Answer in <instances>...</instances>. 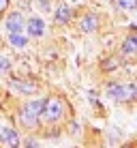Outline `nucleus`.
<instances>
[{
    "instance_id": "1",
    "label": "nucleus",
    "mask_w": 137,
    "mask_h": 148,
    "mask_svg": "<svg viewBox=\"0 0 137 148\" xmlns=\"http://www.w3.org/2000/svg\"><path fill=\"white\" fill-rule=\"evenodd\" d=\"M43 105H45V101H41V99L26 103L24 110H22V114H19V120H22L26 127H37L39 114H43Z\"/></svg>"
},
{
    "instance_id": "2",
    "label": "nucleus",
    "mask_w": 137,
    "mask_h": 148,
    "mask_svg": "<svg viewBox=\"0 0 137 148\" xmlns=\"http://www.w3.org/2000/svg\"><path fill=\"white\" fill-rule=\"evenodd\" d=\"M107 97L118 101H137V84H109L107 86Z\"/></svg>"
},
{
    "instance_id": "3",
    "label": "nucleus",
    "mask_w": 137,
    "mask_h": 148,
    "mask_svg": "<svg viewBox=\"0 0 137 148\" xmlns=\"http://www.w3.org/2000/svg\"><path fill=\"white\" fill-rule=\"evenodd\" d=\"M43 116H45V120H47V122H56L60 116H62V103H60L58 99L45 101V105H43Z\"/></svg>"
},
{
    "instance_id": "4",
    "label": "nucleus",
    "mask_w": 137,
    "mask_h": 148,
    "mask_svg": "<svg viewBox=\"0 0 137 148\" xmlns=\"http://www.w3.org/2000/svg\"><path fill=\"white\" fill-rule=\"evenodd\" d=\"M7 28H9V32H22V28H24V17H22V13H11L7 17Z\"/></svg>"
},
{
    "instance_id": "5",
    "label": "nucleus",
    "mask_w": 137,
    "mask_h": 148,
    "mask_svg": "<svg viewBox=\"0 0 137 148\" xmlns=\"http://www.w3.org/2000/svg\"><path fill=\"white\" fill-rule=\"evenodd\" d=\"M0 140L4 142L7 146H19V137H17V133H15L13 129H2V133H0Z\"/></svg>"
},
{
    "instance_id": "6",
    "label": "nucleus",
    "mask_w": 137,
    "mask_h": 148,
    "mask_svg": "<svg viewBox=\"0 0 137 148\" xmlns=\"http://www.w3.org/2000/svg\"><path fill=\"white\" fill-rule=\"evenodd\" d=\"M43 28H45V24H43V19H39V17H32L28 22V32L32 34V37H41Z\"/></svg>"
},
{
    "instance_id": "7",
    "label": "nucleus",
    "mask_w": 137,
    "mask_h": 148,
    "mask_svg": "<svg viewBox=\"0 0 137 148\" xmlns=\"http://www.w3.org/2000/svg\"><path fill=\"white\" fill-rule=\"evenodd\" d=\"M99 28V19H96V15H86V17L82 19V30L84 32H92V30Z\"/></svg>"
},
{
    "instance_id": "8",
    "label": "nucleus",
    "mask_w": 137,
    "mask_h": 148,
    "mask_svg": "<svg viewBox=\"0 0 137 148\" xmlns=\"http://www.w3.org/2000/svg\"><path fill=\"white\" fill-rule=\"evenodd\" d=\"M13 88L22 90V92H28V95H32L34 90H37V84H32V82H19V79H13Z\"/></svg>"
},
{
    "instance_id": "9",
    "label": "nucleus",
    "mask_w": 137,
    "mask_h": 148,
    "mask_svg": "<svg viewBox=\"0 0 137 148\" xmlns=\"http://www.w3.org/2000/svg\"><path fill=\"white\" fill-rule=\"evenodd\" d=\"M122 49H124V54H135L137 52V34H131V37L124 39Z\"/></svg>"
},
{
    "instance_id": "10",
    "label": "nucleus",
    "mask_w": 137,
    "mask_h": 148,
    "mask_svg": "<svg viewBox=\"0 0 137 148\" xmlns=\"http://www.w3.org/2000/svg\"><path fill=\"white\" fill-rule=\"evenodd\" d=\"M69 19H71V11L67 7H60L58 11H56V22H58V24H67Z\"/></svg>"
},
{
    "instance_id": "11",
    "label": "nucleus",
    "mask_w": 137,
    "mask_h": 148,
    "mask_svg": "<svg viewBox=\"0 0 137 148\" xmlns=\"http://www.w3.org/2000/svg\"><path fill=\"white\" fill-rule=\"evenodd\" d=\"M9 41H11V45H13V47H24V45H26V37H22L19 32H11Z\"/></svg>"
},
{
    "instance_id": "12",
    "label": "nucleus",
    "mask_w": 137,
    "mask_h": 148,
    "mask_svg": "<svg viewBox=\"0 0 137 148\" xmlns=\"http://www.w3.org/2000/svg\"><path fill=\"white\" fill-rule=\"evenodd\" d=\"M120 7L124 9V11H135L137 9V0H118Z\"/></svg>"
},
{
    "instance_id": "13",
    "label": "nucleus",
    "mask_w": 137,
    "mask_h": 148,
    "mask_svg": "<svg viewBox=\"0 0 137 148\" xmlns=\"http://www.w3.org/2000/svg\"><path fill=\"white\" fill-rule=\"evenodd\" d=\"M118 67V58H107L103 62V71H111V69H116Z\"/></svg>"
},
{
    "instance_id": "14",
    "label": "nucleus",
    "mask_w": 137,
    "mask_h": 148,
    "mask_svg": "<svg viewBox=\"0 0 137 148\" xmlns=\"http://www.w3.org/2000/svg\"><path fill=\"white\" fill-rule=\"evenodd\" d=\"M7 69H9V60L0 56V71H7Z\"/></svg>"
},
{
    "instance_id": "15",
    "label": "nucleus",
    "mask_w": 137,
    "mask_h": 148,
    "mask_svg": "<svg viewBox=\"0 0 137 148\" xmlns=\"http://www.w3.org/2000/svg\"><path fill=\"white\" fill-rule=\"evenodd\" d=\"M37 7H41L43 11H49V4L45 2V0H39V2H37Z\"/></svg>"
},
{
    "instance_id": "16",
    "label": "nucleus",
    "mask_w": 137,
    "mask_h": 148,
    "mask_svg": "<svg viewBox=\"0 0 137 148\" xmlns=\"http://www.w3.org/2000/svg\"><path fill=\"white\" fill-rule=\"evenodd\" d=\"M7 4H9V0H0V11H4V9H7Z\"/></svg>"
}]
</instances>
